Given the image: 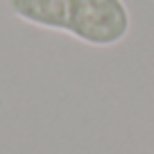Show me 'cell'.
I'll return each mask as SVG.
<instances>
[{
    "label": "cell",
    "instance_id": "obj_1",
    "mask_svg": "<svg viewBox=\"0 0 154 154\" xmlns=\"http://www.w3.org/2000/svg\"><path fill=\"white\" fill-rule=\"evenodd\" d=\"M23 23L52 29L93 48H111L129 34L131 16L125 0H7Z\"/></svg>",
    "mask_w": 154,
    "mask_h": 154
}]
</instances>
